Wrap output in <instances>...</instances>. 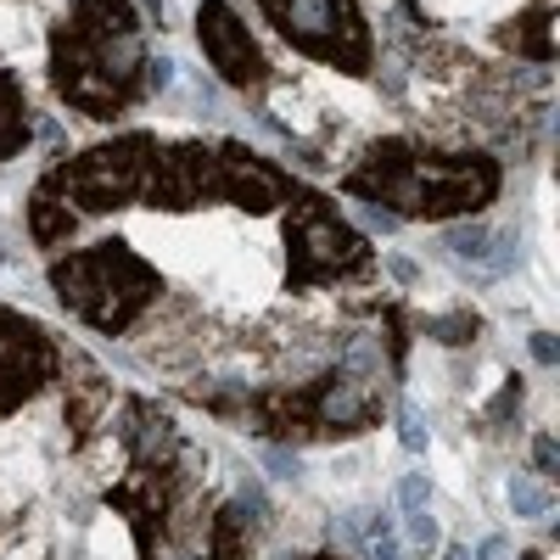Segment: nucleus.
<instances>
[{"label": "nucleus", "instance_id": "nucleus-1", "mask_svg": "<svg viewBox=\"0 0 560 560\" xmlns=\"http://www.w3.org/2000/svg\"><path fill=\"white\" fill-rule=\"evenodd\" d=\"M51 90L84 118H124L147 90V34L129 0H73L51 28Z\"/></svg>", "mask_w": 560, "mask_h": 560}, {"label": "nucleus", "instance_id": "nucleus-2", "mask_svg": "<svg viewBox=\"0 0 560 560\" xmlns=\"http://www.w3.org/2000/svg\"><path fill=\"white\" fill-rule=\"evenodd\" d=\"M342 191L393 219L482 213L499 197V163L482 152H427L415 140H382L342 174Z\"/></svg>", "mask_w": 560, "mask_h": 560}, {"label": "nucleus", "instance_id": "nucleus-3", "mask_svg": "<svg viewBox=\"0 0 560 560\" xmlns=\"http://www.w3.org/2000/svg\"><path fill=\"white\" fill-rule=\"evenodd\" d=\"M51 292L68 314H79L90 325V331L124 337L129 325L158 303L163 275L129 242L113 236V242H96V247H79V253L57 258L51 264Z\"/></svg>", "mask_w": 560, "mask_h": 560}, {"label": "nucleus", "instance_id": "nucleus-4", "mask_svg": "<svg viewBox=\"0 0 560 560\" xmlns=\"http://www.w3.org/2000/svg\"><path fill=\"white\" fill-rule=\"evenodd\" d=\"M163 140L152 129H129L118 140H102L68 163H57L45 174V191H51L73 219L79 213H118V208H135L147 197V174H152V158H158Z\"/></svg>", "mask_w": 560, "mask_h": 560}, {"label": "nucleus", "instance_id": "nucleus-5", "mask_svg": "<svg viewBox=\"0 0 560 560\" xmlns=\"http://www.w3.org/2000/svg\"><path fill=\"white\" fill-rule=\"evenodd\" d=\"M292 213H287V292L331 287L370 269V242L337 213L331 197L292 185Z\"/></svg>", "mask_w": 560, "mask_h": 560}, {"label": "nucleus", "instance_id": "nucleus-6", "mask_svg": "<svg viewBox=\"0 0 560 560\" xmlns=\"http://www.w3.org/2000/svg\"><path fill=\"white\" fill-rule=\"evenodd\" d=\"M258 12L298 57L364 79L376 68V34H370L359 0H258Z\"/></svg>", "mask_w": 560, "mask_h": 560}, {"label": "nucleus", "instance_id": "nucleus-7", "mask_svg": "<svg viewBox=\"0 0 560 560\" xmlns=\"http://www.w3.org/2000/svg\"><path fill=\"white\" fill-rule=\"evenodd\" d=\"M57 370H62V353L51 331L34 314L0 303V415L23 409L45 382H57Z\"/></svg>", "mask_w": 560, "mask_h": 560}, {"label": "nucleus", "instance_id": "nucleus-8", "mask_svg": "<svg viewBox=\"0 0 560 560\" xmlns=\"http://www.w3.org/2000/svg\"><path fill=\"white\" fill-rule=\"evenodd\" d=\"M197 45L208 68L230 84V90H264L269 84V57L253 39V28L242 23V12L230 0H202L197 7Z\"/></svg>", "mask_w": 560, "mask_h": 560}, {"label": "nucleus", "instance_id": "nucleus-9", "mask_svg": "<svg viewBox=\"0 0 560 560\" xmlns=\"http://www.w3.org/2000/svg\"><path fill=\"white\" fill-rule=\"evenodd\" d=\"M68 370H73V382H68V427H73V438H90L96 420H102V409H107V398H113V387L84 353H68Z\"/></svg>", "mask_w": 560, "mask_h": 560}, {"label": "nucleus", "instance_id": "nucleus-10", "mask_svg": "<svg viewBox=\"0 0 560 560\" xmlns=\"http://www.w3.org/2000/svg\"><path fill=\"white\" fill-rule=\"evenodd\" d=\"M28 147V90L12 68H0V163Z\"/></svg>", "mask_w": 560, "mask_h": 560}, {"label": "nucleus", "instance_id": "nucleus-11", "mask_svg": "<svg viewBox=\"0 0 560 560\" xmlns=\"http://www.w3.org/2000/svg\"><path fill=\"white\" fill-rule=\"evenodd\" d=\"M73 224H79V219H73L51 191H45V185L28 197V236H34L39 247H62V242L73 236Z\"/></svg>", "mask_w": 560, "mask_h": 560}, {"label": "nucleus", "instance_id": "nucleus-12", "mask_svg": "<svg viewBox=\"0 0 560 560\" xmlns=\"http://www.w3.org/2000/svg\"><path fill=\"white\" fill-rule=\"evenodd\" d=\"M208 560H247V516L242 504H224L208 527Z\"/></svg>", "mask_w": 560, "mask_h": 560}, {"label": "nucleus", "instance_id": "nucleus-13", "mask_svg": "<svg viewBox=\"0 0 560 560\" xmlns=\"http://www.w3.org/2000/svg\"><path fill=\"white\" fill-rule=\"evenodd\" d=\"M348 538H353V549L364 555V560H398V527L387 522V516H370L364 510V522H348Z\"/></svg>", "mask_w": 560, "mask_h": 560}, {"label": "nucleus", "instance_id": "nucleus-14", "mask_svg": "<svg viewBox=\"0 0 560 560\" xmlns=\"http://www.w3.org/2000/svg\"><path fill=\"white\" fill-rule=\"evenodd\" d=\"M510 510H516V522H544L555 510V493L533 477H510Z\"/></svg>", "mask_w": 560, "mask_h": 560}, {"label": "nucleus", "instance_id": "nucleus-15", "mask_svg": "<svg viewBox=\"0 0 560 560\" xmlns=\"http://www.w3.org/2000/svg\"><path fill=\"white\" fill-rule=\"evenodd\" d=\"M448 247H454V258H471V264L493 269V230L488 224H459L448 236Z\"/></svg>", "mask_w": 560, "mask_h": 560}, {"label": "nucleus", "instance_id": "nucleus-16", "mask_svg": "<svg viewBox=\"0 0 560 560\" xmlns=\"http://www.w3.org/2000/svg\"><path fill=\"white\" fill-rule=\"evenodd\" d=\"M398 443L409 454H427V443H432V432H427V420H420L415 404H398Z\"/></svg>", "mask_w": 560, "mask_h": 560}, {"label": "nucleus", "instance_id": "nucleus-17", "mask_svg": "<svg viewBox=\"0 0 560 560\" xmlns=\"http://www.w3.org/2000/svg\"><path fill=\"white\" fill-rule=\"evenodd\" d=\"M398 510H404V516H415V510H432V482L409 471V477L398 482Z\"/></svg>", "mask_w": 560, "mask_h": 560}, {"label": "nucleus", "instance_id": "nucleus-18", "mask_svg": "<svg viewBox=\"0 0 560 560\" xmlns=\"http://www.w3.org/2000/svg\"><path fill=\"white\" fill-rule=\"evenodd\" d=\"M404 533H409V544L415 549H438V516H432V510H415V516H404Z\"/></svg>", "mask_w": 560, "mask_h": 560}, {"label": "nucleus", "instance_id": "nucleus-19", "mask_svg": "<svg viewBox=\"0 0 560 560\" xmlns=\"http://www.w3.org/2000/svg\"><path fill=\"white\" fill-rule=\"evenodd\" d=\"M427 331H432V337H443V342H471V337H477V314H448V319H432Z\"/></svg>", "mask_w": 560, "mask_h": 560}, {"label": "nucleus", "instance_id": "nucleus-20", "mask_svg": "<svg viewBox=\"0 0 560 560\" xmlns=\"http://www.w3.org/2000/svg\"><path fill=\"white\" fill-rule=\"evenodd\" d=\"M264 465H269V477H275V482H298V454H287V448H264Z\"/></svg>", "mask_w": 560, "mask_h": 560}, {"label": "nucleus", "instance_id": "nucleus-21", "mask_svg": "<svg viewBox=\"0 0 560 560\" xmlns=\"http://www.w3.org/2000/svg\"><path fill=\"white\" fill-rule=\"evenodd\" d=\"M533 459H538V477H555V438H549V432H538Z\"/></svg>", "mask_w": 560, "mask_h": 560}, {"label": "nucleus", "instance_id": "nucleus-22", "mask_svg": "<svg viewBox=\"0 0 560 560\" xmlns=\"http://www.w3.org/2000/svg\"><path fill=\"white\" fill-rule=\"evenodd\" d=\"M533 359H538V364H555V342H549V331H533Z\"/></svg>", "mask_w": 560, "mask_h": 560}, {"label": "nucleus", "instance_id": "nucleus-23", "mask_svg": "<svg viewBox=\"0 0 560 560\" xmlns=\"http://www.w3.org/2000/svg\"><path fill=\"white\" fill-rule=\"evenodd\" d=\"M443 560H471V549H465V544H448V549H443Z\"/></svg>", "mask_w": 560, "mask_h": 560}]
</instances>
